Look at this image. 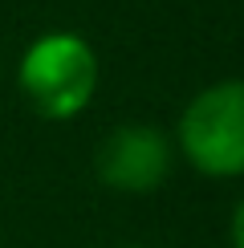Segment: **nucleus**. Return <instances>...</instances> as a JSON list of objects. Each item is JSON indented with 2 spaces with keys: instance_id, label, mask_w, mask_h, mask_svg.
I'll list each match as a JSON object with an SVG mask.
<instances>
[{
  "instance_id": "nucleus-1",
  "label": "nucleus",
  "mask_w": 244,
  "mask_h": 248,
  "mask_svg": "<svg viewBox=\"0 0 244 248\" xmlns=\"http://www.w3.org/2000/svg\"><path fill=\"white\" fill-rule=\"evenodd\" d=\"M98 53L81 33L49 29L25 49L16 69L25 102L49 122H69L94 102L98 94Z\"/></svg>"
},
{
  "instance_id": "nucleus-2",
  "label": "nucleus",
  "mask_w": 244,
  "mask_h": 248,
  "mask_svg": "<svg viewBox=\"0 0 244 248\" xmlns=\"http://www.w3.org/2000/svg\"><path fill=\"white\" fill-rule=\"evenodd\" d=\"M175 147L208 179L244 175V78L203 86L175 122Z\"/></svg>"
},
{
  "instance_id": "nucleus-3",
  "label": "nucleus",
  "mask_w": 244,
  "mask_h": 248,
  "mask_svg": "<svg viewBox=\"0 0 244 248\" xmlns=\"http://www.w3.org/2000/svg\"><path fill=\"white\" fill-rule=\"evenodd\" d=\"M171 139L151 122H122L98 142L94 175L118 195H151L171 175Z\"/></svg>"
},
{
  "instance_id": "nucleus-4",
  "label": "nucleus",
  "mask_w": 244,
  "mask_h": 248,
  "mask_svg": "<svg viewBox=\"0 0 244 248\" xmlns=\"http://www.w3.org/2000/svg\"><path fill=\"white\" fill-rule=\"evenodd\" d=\"M228 244H232V248H244V200L232 208V220H228Z\"/></svg>"
}]
</instances>
